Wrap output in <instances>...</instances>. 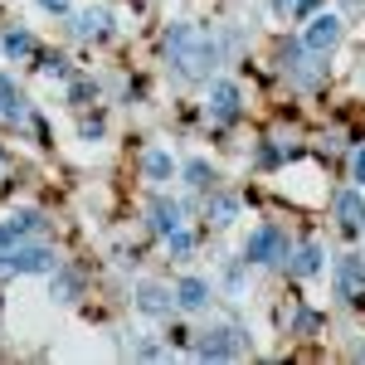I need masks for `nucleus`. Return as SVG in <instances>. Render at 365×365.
I'll return each instance as SVG.
<instances>
[{
    "instance_id": "4468645a",
    "label": "nucleus",
    "mask_w": 365,
    "mask_h": 365,
    "mask_svg": "<svg viewBox=\"0 0 365 365\" xmlns=\"http://www.w3.org/2000/svg\"><path fill=\"white\" fill-rule=\"evenodd\" d=\"M287 273H292V278H312V273H322V249H317V244H302V249L292 253Z\"/></svg>"
},
{
    "instance_id": "9d476101",
    "label": "nucleus",
    "mask_w": 365,
    "mask_h": 365,
    "mask_svg": "<svg viewBox=\"0 0 365 365\" xmlns=\"http://www.w3.org/2000/svg\"><path fill=\"white\" fill-rule=\"evenodd\" d=\"M175 307H180V312L210 307V282H205V278H180V282H175Z\"/></svg>"
},
{
    "instance_id": "b1692460",
    "label": "nucleus",
    "mask_w": 365,
    "mask_h": 365,
    "mask_svg": "<svg viewBox=\"0 0 365 365\" xmlns=\"http://www.w3.org/2000/svg\"><path fill=\"white\" fill-rule=\"evenodd\" d=\"M39 5H44L49 15H68V5H73V0H39Z\"/></svg>"
},
{
    "instance_id": "aec40b11",
    "label": "nucleus",
    "mask_w": 365,
    "mask_h": 365,
    "mask_svg": "<svg viewBox=\"0 0 365 365\" xmlns=\"http://www.w3.org/2000/svg\"><path fill=\"white\" fill-rule=\"evenodd\" d=\"M54 297H58V302H73V297H78V278L54 268Z\"/></svg>"
},
{
    "instance_id": "2eb2a0df",
    "label": "nucleus",
    "mask_w": 365,
    "mask_h": 365,
    "mask_svg": "<svg viewBox=\"0 0 365 365\" xmlns=\"http://www.w3.org/2000/svg\"><path fill=\"white\" fill-rule=\"evenodd\" d=\"M141 170H146V180H170V175H175V161H170V151L156 146V151L141 156Z\"/></svg>"
},
{
    "instance_id": "0eeeda50",
    "label": "nucleus",
    "mask_w": 365,
    "mask_h": 365,
    "mask_svg": "<svg viewBox=\"0 0 365 365\" xmlns=\"http://www.w3.org/2000/svg\"><path fill=\"white\" fill-rule=\"evenodd\" d=\"M336 292L346 302H356L365 292V258L361 253H341L336 258Z\"/></svg>"
},
{
    "instance_id": "6e6552de",
    "label": "nucleus",
    "mask_w": 365,
    "mask_h": 365,
    "mask_svg": "<svg viewBox=\"0 0 365 365\" xmlns=\"http://www.w3.org/2000/svg\"><path fill=\"white\" fill-rule=\"evenodd\" d=\"M331 210H336V220H341L346 234H361V229H365V195H361V190H336Z\"/></svg>"
},
{
    "instance_id": "f257e3e1",
    "label": "nucleus",
    "mask_w": 365,
    "mask_h": 365,
    "mask_svg": "<svg viewBox=\"0 0 365 365\" xmlns=\"http://www.w3.org/2000/svg\"><path fill=\"white\" fill-rule=\"evenodd\" d=\"M166 58L185 83H205L220 63V39L200 25H170L166 29Z\"/></svg>"
},
{
    "instance_id": "9b49d317",
    "label": "nucleus",
    "mask_w": 365,
    "mask_h": 365,
    "mask_svg": "<svg viewBox=\"0 0 365 365\" xmlns=\"http://www.w3.org/2000/svg\"><path fill=\"white\" fill-rule=\"evenodd\" d=\"M137 307L146 312V317H166V312L175 307V297H170L161 282H141L137 287Z\"/></svg>"
},
{
    "instance_id": "ddd939ff",
    "label": "nucleus",
    "mask_w": 365,
    "mask_h": 365,
    "mask_svg": "<svg viewBox=\"0 0 365 365\" xmlns=\"http://www.w3.org/2000/svg\"><path fill=\"white\" fill-rule=\"evenodd\" d=\"M25 93L10 83V78H0V117H10V122H25Z\"/></svg>"
},
{
    "instance_id": "4be33fe9",
    "label": "nucleus",
    "mask_w": 365,
    "mask_h": 365,
    "mask_svg": "<svg viewBox=\"0 0 365 365\" xmlns=\"http://www.w3.org/2000/svg\"><path fill=\"white\" fill-rule=\"evenodd\" d=\"M39 68H44V73H49V78H68V63H63V58H39Z\"/></svg>"
},
{
    "instance_id": "a211bd4d",
    "label": "nucleus",
    "mask_w": 365,
    "mask_h": 365,
    "mask_svg": "<svg viewBox=\"0 0 365 365\" xmlns=\"http://www.w3.org/2000/svg\"><path fill=\"white\" fill-rule=\"evenodd\" d=\"M0 49H5V58H34V34H25V29H10V34L0 39Z\"/></svg>"
},
{
    "instance_id": "f3484780",
    "label": "nucleus",
    "mask_w": 365,
    "mask_h": 365,
    "mask_svg": "<svg viewBox=\"0 0 365 365\" xmlns=\"http://www.w3.org/2000/svg\"><path fill=\"white\" fill-rule=\"evenodd\" d=\"M205 215H210V225H234L239 220V200L234 195H215L205 205Z\"/></svg>"
},
{
    "instance_id": "1a4fd4ad",
    "label": "nucleus",
    "mask_w": 365,
    "mask_h": 365,
    "mask_svg": "<svg viewBox=\"0 0 365 365\" xmlns=\"http://www.w3.org/2000/svg\"><path fill=\"white\" fill-rule=\"evenodd\" d=\"M39 229H44V215H34V210H25V215H10V220L0 225V249L25 244L29 234H39Z\"/></svg>"
},
{
    "instance_id": "6ab92c4d",
    "label": "nucleus",
    "mask_w": 365,
    "mask_h": 365,
    "mask_svg": "<svg viewBox=\"0 0 365 365\" xmlns=\"http://www.w3.org/2000/svg\"><path fill=\"white\" fill-rule=\"evenodd\" d=\"M185 185H195V190H210V185H215V166H210V161H185Z\"/></svg>"
},
{
    "instance_id": "dca6fc26",
    "label": "nucleus",
    "mask_w": 365,
    "mask_h": 365,
    "mask_svg": "<svg viewBox=\"0 0 365 365\" xmlns=\"http://www.w3.org/2000/svg\"><path fill=\"white\" fill-rule=\"evenodd\" d=\"M73 34H83V39L108 34V10H83V15H73Z\"/></svg>"
},
{
    "instance_id": "39448f33",
    "label": "nucleus",
    "mask_w": 365,
    "mask_h": 365,
    "mask_svg": "<svg viewBox=\"0 0 365 365\" xmlns=\"http://www.w3.org/2000/svg\"><path fill=\"white\" fill-rule=\"evenodd\" d=\"M239 113H244V93H239V83L215 78V83H210V117L229 127V122H239Z\"/></svg>"
},
{
    "instance_id": "20e7f679",
    "label": "nucleus",
    "mask_w": 365,
    "mask_h": 365,
    "mask_svg": "<svg viewBox=\"0 0 365 365\" xmlns=\"http://www.w3.org/2000/svg\"><path fill=\"white\" fill-rule=\"evenodd\" d=\"M336 44H341V20L336 15H312L307 29H302V49L317 54V58H327Z\"/></svg>"
},
{
    "instance_id": "bb28decb",
    "label": "nucleus",
    "mask_w": 365,
    "mask_h": 365,
    "mask_svg": "<svg viewBox=\"0 0 365 365\" xmlns=\"http://www.w3.org/2000/svg\"><path fill=\"white\" fill-rule=\"evenodd\" d=\"M0 166H5V151H0Z\"/></svg>"
},
{
    "instance_id": "412c9836",
    "label": "nucleus",
    "mask_w": 365,
    "mask_h": 365,
    "mask_svg": "<svg viewBox=\"0 0 365 365\" xmlns=\"http://www.w3.org/2000/svg\"><path fill=\"white\" fill-rule=\"evenodd\" d=\"M166 239H170V253H190V249H195V239L185 234V225L175 229V234H166Z\"/></svg>"
},
{
    "instance_id": "423d86ee",
    "label": "nucleus",
    "mask_w": 365,
    "mask_h": 365,
    "mask_svg": "<svg viewBox=\"0 0 365 365\" xmlns=\"http://www.w3.org/2000/svg\"><path fill=\"white\" fill-rule=\"evenodd\" d=\"M195 356L205 361H229V356H244V331H234V327H220V331H205L195 346Z\"/></svg>"
},
{
    "instance_id": "5701e85b",
    "label": "nucleus",
    "mask_w": 365,
    "mask_h": 365,
    "mask_svg": "<svg viewBox=\"0 0 365 365\" xmlns=\"http://www.w3.org/2000/svg\"><path fill=\"white\" fill-rule=\"evenodd\" d=\"M68 93H73V103H88V98H93V83H88V78H73Z\"/></svg>"
},
{
    "instance_id": "393cba45",
    "label": "nucleus",
    "mask_w": 365,
    "mask_h": 365,
    "mask_svg": "<svg viewBox=\"0 0 365 365\" xmlns=\"http://www.w3.org/2000/svg\"><path fill=\"white\" fill-rule=\"evenodd\" d=\"M351 170H356V180H361V185H365V146H361V151H356V161H351Z\"/></svg>"
},
{
    "instance_id": "f03ea898",
    "label": "nucleus",
    "mask_w": 365,
    "mask_h": 365,
    "mask_svg": "<svg viewBox=\"0 0 365 365\" xmlns=\"http://www.w3.org/2000/svg\"><path fill=\"white\" fill-rule=\"evenodd\" d=\"M58 258L44 244H10L0 253V273H54Z\"/></svg>"
},
{
    "instance_id": "f8f14e48",
    "label": "nucleus",
    "mask_w": 365,
    "mask_h": 365,
    "mask_svg": "<svg viewBox=\"0 0 365 365\" xmlns=\"http://www.w3.org/2000/svg\"><path fill=\"white\" fill-rule=\"evenodd\" d=\"M180 215H185V210H180L175 200H151V229H156V234H175V229L185 225Z\"/></svg>"
},
{
    "instance_id": "7ed1b4c3",
    "label": "nucleus",
    "mask_w": 365,
    "mask_h": 365,
    "mask_svg": "<svg viewBox=\"0 0 365 365\" xmlns=\"http://www.w3.org/2000/svg\"><path fill=\"white\" fill-rule=\"evenodd\" d=\"M287 258V239H282L278 225H258L249 234V244H244V263H278Z\"/></svg>"
},
{
    "instance_id": "cd10ccee",
    "label": "nucleus",
    "mask_w": 365,
    "mask_h": 365,
    "mask_svg": "<svg viewBox=\"0 0 365 365\" xmlns=\"http://www.w3.org/2000/svg\"><path fill=\"white\" fill-rule=\"evenodd\" d=\"M351 5H361V0H351Z\"/></svg>"
},
{
    "instance_id": "a878e982",
    "label": "nucleus",
    "mask_w": 365,
    "mask_h": 365,
    "mask_svg": "<svg viewBox=\"0 0 365 365\" xmlns=\"http://www.w3.org/2000/svg\"><path fill=\"white\" fill-rule=\"evenodd\" d=\"M292 10V0H273V15H287Z\"/></svg>"
}]
</instances>
